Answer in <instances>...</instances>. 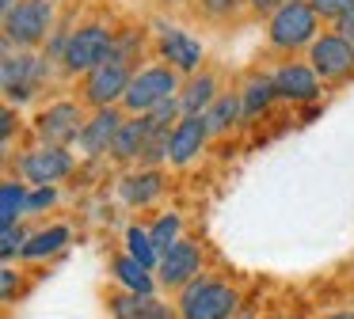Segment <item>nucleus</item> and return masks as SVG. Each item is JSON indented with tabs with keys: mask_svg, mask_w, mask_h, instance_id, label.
Wrapping results in <instances>:
<instances>
[{
	"mask_svg": "<svg viewBox=\"0 0 354 319\" xmlns=\"http://www.w3.org/2000/svg\"><path fill=\"white\" fill-rule=\"evenodd\" d=\"M65 243H69V228H62V224L42 228V232H35L31 240H27L24 258H46V255H54V251H62Z\"/></svg>",
	"mask_w": 354,
	"mask_h": 319,
	"instance_id": "25",
	"label": "nucleus"
},
{
	"mask_svg": "<svg viewBox=\"0 0 354 319\" xmlns=\"http://www.w3.org/2000/svg\"><path fill=\"white\" fill-rule=\"evenodd\" d=\"M160 190H164V179H160V171H153V167L133 171V175H126V179L118 182V194H122L126 205H149Z\"/></svg>",
	"mask_w": 354,
	"mask_h": 319,
	"instance_id": "17",
	"label": "nucleus"
},
{
	"mask_svg": "<svg viewBox=\"0 0 354 319\" xmlns=\"http://www.w3.org/2000/svg\"><path fill=\"white\" fill-rule=\"evenodd\" d=\"M54 30V0H24L16 12L4 19V42L31 50Z\"/></svg>",
	"mask_w": 354,
	"mask_h": 319,
	"instance_id": "6",
	"label": "nucleus"
},
{
	"mask_svg": "<svg viewBox=\"0 0 354 319\" xmlns=\"http://www.w3.org/2000/svg\"><path fill=\"white\" fill-rule=\"evenodd\" d=\"M308 65L320 80H346L354 72V46L343 42V38L331 30V35H320L313 46H308Z\"/></svg>",
	"mask_w": 354,
	"mask_h": 319,
	"instance_id": "9",
	"label": "nucleus"
},
{
	"mask_svg": "<svg viewBox=\"0 0 354 319\" xmlns=\"http://www.w3.org/2000/svg\"><path fill=\"white\" fill-rule=\"evenodd\" d=\"M274 91L278 99H293V103H313L320 99V76L305 61H290L274 72Z\"/></svg>",
	"mask_w": 354,
	"mask_h": 319,
	"instance_id": "11",
	"label": "nucleus"
},
{
	"mask_svg": "<svg viewBox=\"0 0 354 319\" xmlns=\"http://www.w3.org/2000/svg\"><path fill=\"white\" fill-rule=\"evenodd\" d=\"M164 4H183V0H164Z\"/></svg>",
	"mask_w": 354,
	"mask_h": 319,
	"instance_id": "36",
	"label": "nucleus"
},
{
	"mask_svg": "<svg viewBox=\"0 0 354 319\" xmlns=\"http://www.w3.org/2000/svg\"><path fill=\"white\" fill-rule=\"evenodd\" d=\"M149 141V122L145 114H138V118H126L122 129L115 133V141H111V156L115 160H141V148H145Z\"/></svg>",
	"mask_w": 354,
	"mask_h": 319,
	"instance_id": "18",
	"label": "nucleus"
},
{
	"mask_svg": "<svg viewBox=\"0 0 354 319\" xmlns=\"http://www.w3.org/2000/svg\"><path fill=\"white\" fill-rule=\"evenodd\" d=\"M88 122L80 118L77 103H50L46 110H39L35 118V133H39L42 144H54V148H65V144L80 141Z\"/></svg>",
	"mask_w": 354,
	"mask_h": 319,
	"instance_id": "8",
	"label": "nucleus"
},
{
	"mask_svg": "<svg viewBox=\"0 0 354 319\" xmlns=\"http://www.w3.org/2000/svg\"><path fill=\"white\" fill-rule=\"evenodd\" d=\"M240 319H248V316H240Z\"/></svg>",
	"mask_w": 354,
	"mask_h": 319,
	"instance_id": "37",
	"label": "nucleus"
},
{
	"mask_svg": "<svg viewBox=\"0 0 354 319\" xmlns=\"http://www.w3.org/2000/svg\"><path fill=\"white\" fill-rule=\"evenodd\" d=\"M328 319H354V311H335V316H328Z\"/></svg>",
	"mask_w": 354,
	"mask_h": 319,
	"instance_id": "35",
	"label": "nucleus"
},
{
	"mask_svg": "<svg viewBox=\"0 0 354 319\" xmlns=\"http://www.w3.org/2000/svg\"><path fill=\"white\" fill-rule=\"evenodd\" d=\"M46 76V65L31 53H12V46L4 42V61H0V84H4V95L12 103H27L35 95V88Z\"/></svg>",
	"mask_w": 354,
	"mask_h": 319,
	"instance_id": "7",
	"label": "nucleus"
},
{
	"mask_svg": "<svg viewBox=\"0 0 354 319\" xmlns=\"http://www.w3.org/2000/svg\"><path fill=\"white\" fill-rule=\"evenodd\" d=\"M73 171V152L69 148H54V144H39L19 160V175L35 186H54Z\"/></svg>",
	"mask_w": 354,
	"mask_h": 319,
	"instance_id": "10",
	"label": "nucleus"
},
{
	"mask_svg": "<svg viewBox=\"0 0 354 319\" xmlns=\"http://www.w3.org/2000/svg\"><path fill=\"white\" fill-rule=\"evenodd\" d=\"M209 141V126H206V114H183L171 129V164H187L202 152V144Z\"/></svg>",
	"mask_w": 354,
	"mask_h": 319,
	"instance_id": "14",
	"label": "nucleus"
},
{
	"mask_svg": "<svg viewBox=\"0 0 354 319\" xmlns=\"http://www.w3.org/2000/svg\"><path fill=\"white\" fill-rule=\"evenodd\" d=\"M160 57L176 72H194L202 65V42L179 27H160Z\"/></svg>",
	"mask_w": 354,
	"mask_h": 319,
	"instance_id": "13",
	"label": "nucleus"
},
{
	"mask_svg": "<svg viewBox=\"0 0 354 319\" xmlns=\"http://www.w3.org/2000/svg\"><path fill=\"white\" fill-rule=\"evenodd\" d=\"M240 296L232 285L214 278H194L179 296V316L183 319H232Z\"/></svg>",
	"mask_w": 354,
	"mask_h": 319,
	"instance_id": "1",
	"label": "nucleus"
},
{
	"mask_svg": "<svg viewBox=\"0 0 354 319\" xmlns=\"http://www.w3.org/2000/svg\"><path fill=\"white\" fill-rule=\"evenodd\" d=\"M214 103H217V80L209 72L191 76L187 88L179 91V106H183V114H206Z\"/></svg>",
	"mask_w": 354,
	"mask_h": 319,
	"instance_id": "19",
	"label": "nucleus"
},
{
	"mask_svg": "<svg viewBox=\"0 0 354 319\" xmlns=\"http://www.w3.org/2000/svg\"><path fill=\"white\" fill-rule=\"evenodd\" d=\"M27 182H4L0 186V224L4 228H16L19 224V213H27Z\"/></svg>",
	"mask_w": 354,
	"mask_h": 319,
	"instance_id": "22",
	"label": "nucleus"
},
{
	"mask_svg": "<svg viewBox=\"0 0 354 319\" xmlns=\"http://www.w3.org/2000/svg\"><path fill=\"white\" fill-rule=\"evenodd\" d=\"M176 91H179L176 68L171 65H149V68H138V72H133L130 88H126V95H122V106L130 114H149L160 103L176 99Z\"/></svg>",
	"mask_w": 354,
	"mask_h": 319,
	"instance_id": "2",
	"label": "nucleus"
},
{
	"mask_svg": "<svg viewBox=\"0 0 354 319\" xmlns=\"http://www.w3.org/2000/svg\"><path fill=\"white\" fill-rule=\"evenodd\" d=\"M236 118H244V103H240V91H232V95H217V103L206 110V126H209V133H225V129H229Z\"/></svg>",
	"mask_w": 354,
	"mask_h": 319,
	"instance_id": "23",
	"label": "nucleus"
},
{
	"mask_svg": "<svg viewBox=\"0 0 354 319\" xmlns=\"http://www.w3.org/2000/svg\"><path fill=\"white\" fill-rule=\"evenodd\" d=\"M202 12L214 15V19H225V15H236L240 4H248V0H198Z\"/></svg>",
	"mask_w": 354,
	"mask_h": 319,
	"instance_id": "29",
	"label": "nucleus"
},
{
	"mask_svg": "<svg viewBox=\"0 0 354 319\" xmlns=\"http://www.w3.org/2000/svg\"><path fill=\"white\" fill-rule=\"evenodd\" d=\"M126 255L138 258L141 266H149V270H153V266H160V251H156L149 228H141V224H130V228H126Z\"/></svg>",
	"mask_w": 354,
	"mask_h": 319,
	"instance_id": "24",
	"label": "nucleus"
},
{
	"mask_svg": "<svg viewBox=\"0 0 354 319\" xmlns=\"http://www.w3.org/2000/svg\"><path fill=\"white\" fill-rule=\"evenodd\" d=\"M316 27H320V15L313 12L308 0H293V4L278 8L267 23V38L274 50H301V46L316 42Z\"/></svg>",
	"mask_w": 354,
	"mask_h": 319,
	"instance_id": "3",
	"label": "nucleus"
},
{
	"mask_svg": "<svg viewBox=\"0 0 354 319\" xmlns=\"http://www.w3.org/2000/svg\"><path fill=\"white\" fill-rule=\"evenodd\" d=\"M111 316L115 319H176L164 300H156V296H141V293L111 296Z\"/></svg>",
	"mask_w": 354,
	"mask_h": 319,
	"instance_id": "16",
	"label": "nucleus"
},
{
	"mask_svg": "<svg viewBox=\"0 0 354 319\" xmlns=\"http://www.w3.org/2000/svg\"><path fill=\"white\" fill-rule=\"evenodd\" d=\"M115 35H111L103 23H80L77 30H69V42H65V68L69 72H92V68H100L103 61L115 53Z\"/></svg>",
	"mask_w": 354,
	"mask_h": 319,
	"instance_id": "5",
	"label": "nucleus"
},
{
	"mask_svg": "<svg viewBox=\"0 0 354 319\" xmlns=\"http://www.w3.org/2000/svg\"><path fill=\"white\" fill-rule=\"evenodd\" d=\"M12 122H16V114H12V110H4V118H0V133H4V141L12 137Z\"/></svg>",
	"mask_w": 354,
	"mask_h": 319,
	"instance_id": "33",
	"label": "nucleus"
},
{
	"mask_svg": "<svg viewBox=\"0 0 354 319\" xmlns=\"http://www.w3.org/2000/svg\"><path fill=\"white\" fill-rule=\"evenodd\" d=\"M111 270H115V278L122 281L130 293H141V296H153V273H149V266H141L138 258L130 255H118L115 262H111Z\"/></svg>",
	"mask_w": 354,
	"mask_h": 319,
	"instance_id": "21",
	"label": "nucleus"
},
{
	"mask_svg": "<svg viewBox=\"0 0 354 319\" xmlns=\"http://www.w3.org/2000/svg\"><path fill=\"white\" fill-rule=\"evenodd\" d=\"M122 114L115 110V106H103V110L92 114V122L84 126V133H80V148L88 152V156H100V152H111V141H115V133L122 129Z\"/></svg>",
	"mask_w": 354,
	"mask_h": 319,
	"instance_id": "15",
	"label": "nucleus"
},
{
	"mask_svg": "<svg viewBox=\"0 0 354 319\" xmlns=\"http://www.w3.org/2000/svg\"><path fill=\"white\" fill-rule=\"evenodd\" d=\"M179 228H183V220H179V213H164L160 220H156L153 228H149V235H153V243H156V251H168V247H176L179 243Z\"/></svg>",
	"mask_w": 354,
	"mask_h": 319,
	"instance_id": "26",
	"label": "nucleus"
},
{
	"mask_svg": "<svg viewBox=\"0 0 354 319\" xmlns=\"http://www.w3.org/2000/svg\"><path fill=\"white\" fill-rule=\"evenodd\" d=\"M278 99L274 91V76H252L240 91V103H244V118H259L270 103Z\"/></svg>",
	"mask_w": 354,
	"mask_h": 319,
	"instance_id": "20",
	"label": "nucleus"
},
{
	"mask_svg": "<svg viewBox=\"0 0 354 319\" xmlns=\"http://www.w3.org/2000/svg\"><path fill=\"white\" fill-rule=\"evenodd\" d=\"M54 197H57L54 186H35L31 194H27V213H39V209H46V205H54Z\"/></svg>",
	"mask_w": 354,
	"mask_h": 319,
	"instance_id": "30",
	"label": "nucleus"
},
{
	"mask_svg": "<svg viewBox=\"0 0 354 319\" xmlns=\"http://www.w3.org/2000/svg\"><path fill=\"white\" fill-rule=\"evenodd\" d=\"M130 80H133L130 53H126L122 46H115V53H111V57L103 61L100 68H92V72L84 76V99L95 106V110H103V106H115V103H122Z\"/></svg>",
	"mask_w": 354,
	"mask_h": 319,
	"instance_id": "4",
	"label": "nucleus"
},
{
	"mask_svg": "<svg viewBox=\"0 0 354 319\" xmlns=\"http://www.w3.org/2000/svg\"><path fill=\"white\" fill-rule=\"evenodd\" d=\"M27 240H31V235H27L19 224H16V228H4V232H0V255H4V258H12V255H24Z\"/></svg>",
	"mask_w": 354,
	"mask_h": 319,
	"instance_id": "27",
	"label": "nucleus"
},
{
	"mask_svg": "<svg viewBox=\"0 0 354 319\" xmlns=\"http://www.w3.org/2000/svg\"><path fill=\"white\" fill-rule=\"evenodd\" d=\"M308 4H313V12L320 19H339V15H346L354 8V0H308Z\"/></svg>",
	"mask_w": 354,
	"mask_h": 319,
	"instance_id": "28",
	"label": "nucleus"
},
{
	"mask_svg": "<svg viewBox=\"0 0 354 319\" xmlns=\"http://www.w3.org/2000/svg\"><path fill=\"white\" fill-rule=\"evenodd\" d=\"M0 281H4V296L16 293V270H8V266H4V270H0Z\"/></svg>",
	"mask_w": 354,
	"mask_h": 319,
	"instance_id": "32",
	"label": "nucleus"
},
{
	"mask_svg": "<svg viewBox=\"0 0 354 319\" xmlns=\"http://www.w3.org/2000/svg\"><path fill=\"white\" fill-rule=\"evenodd\" d=\"M19 4H24V0H0V12H4V19H8V15L16 12Z\"/></svg>",
	"mask_w": 354,
	"mask_h": 319,
	"instance_id": "34",
	"label": "nucleus"
},
{
	"mask_svg": "<svg viewBox=\"0 0 354 319\" xmlns=\"http://www.w3.org/2000/svg\"><path fill=\"white\" fill-rule=\"evenodd\" d=\"M198 266H202V255L191 240H179L176 247H168L160 255V281L164 285H191L198 278Z\"/></svg>",
	"mask_w": 354,
	"mask_h": 319,
	"instance_id": "12",
	"label": "nucleus"
},
{
	"mask_svg": "<svg viewBox=\"0 0 354 319\" xmlns=\"http://www.w3.org/2000/svg\"><path fill=\"white\" fill-rule=\"evenodd\" d=\"M335 35L343 38V42L354 46V8H351L346 15H339V19H335Z\"/></svg>",
	"mask_w": 354,
	"mask_h": 319,
	"instance_id": "31",
	"label": "nucleus"
}]
</instances>
